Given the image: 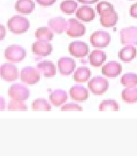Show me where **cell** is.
Segmentation results:
<instances>
[{"mask_svg": "<svg viewBox=\"0 0 137 156\" xmlns=\"http://www.w3.org/2000/svg\"><path fill=\"white\" fill-rule=\"evenodd\" d=\"M96 11L100 16H104V15H108V14L115 11V8H114L113 5H112L110 2L102 1L96 5Z\"/></svg>", "mask_w": 137, "mask_h": 156, "instance_id": "f1b7e54d", "label": "cell"}, {"mask_svg": "<svg viewBox=\"0 0 137 156\" xmlns=\"http://www.w3.org/2000/svg\"><path fill=\"white\" fill-rule=\"evenodd\" d=\"M120 110V106L115 100H104L101 104L99 105V111H117Z\"/></svg>", "mask_w": 137, "mask_h": 156, "instance_id": "f546056e", "label": "cell"}, {"mask_svg": "<svg viewBox=\"0 0 137 156\" xmlns=\"http://www.w3.org/2000/svg\"><path fill=\"white\" fill-rule=\"evenodd\" d=\"M121 72L122 66L116 61H110L102 67V74L107 77H117Z\"/></svg>", "mask_w": 137, "mask_h": 156, "instance_id": "4fadbf2b", "label": "cell"}, {"mask_svg": "<svg viewBox=\"0 0 137 156\" xmlns=\"http://www.w3.org/2000/svg\"><path fill=\"white\" fill-rule=\"evenodd\" d=\"M120 41L123 45H137V27H129L120 30Z\"/></svg>", "mask_w": 137, "mask_h": 156, "instance_id": "8992f818", "label": "cell"}, {"mask_svg": "<svg viewBox=\"0 0 137 156\" xmlns=\"http://www.w3.org/2000/svg\"><path fill=\"white\" fill-rule=\"evenodd\" d=\"M111 42V36L106 31L98 30L90 36V43L96 48H105L108 47Z\"/></svg>", "mask_w": 137, "mask_h": 156, "instance_id": "277c9868", "label": "cell"}, {"mask_svg": "<svg viewBox=\"0 0 137 156\" xmlns=\"http://www.w3.org/2000/svg\"><path fill=\"white\" fill-rule=\"evenodd\" d=\"M78 2H81V3H83V4L86 5H90V4H93L95 2H96L98 0H77Z\"/></svg>", "mask_w": 137, "mask_h": 156, "instance_id": "d590c367", "label": "cell"}, {"mask_svg": "<svg viewBox=\"0 0 137 156\" xmlns=\"http://www.w3.org/2000/svg\"><path fill=\"white\" fill-rule=\"evenodd\" d=\"M68 95L66 91L63 90H55L52 92L49 95V99L52 104L55 107H59L67 101Z\"/></svg>", "mask_w": 137, "mask_h": 156, "instance_id": "ffe728a7", "label": "cell"}, {"mask_svg": "<svg viewBox=\"0 0 137 156\" xmlns=\"http://www.w3.org/2000/svg\"><path fill=\"white\" fill-rule=\"evenodd\" d=\"M68 51L71 55L74 56L76 58H85L89 51V47L84 42L75 41L69 44Z\"/></svg>", "mask_w": 137, "mask_h": 156, "instance_id": "30bf717a", "label": "cell"}, {"mask_svg": "<svg viewBox=\"0 0 137 156\" xmlns=\"http://www.w3.org/2000/svg\"><path fill=\"white\" fill-rule=\"evenodd\" d=\"M123 100L127 103H134L137 102V87H127L122 91Z\"/></svg>", "mask_w": 137, "mask_h": 156, "instance_id": "cb8c5ba5", "label": "cell"}, {"mask_svg": "<svg viewBox=\"0 0 137 156\" xmlns=\"http://www.w3.org/2000/svg\"><path fill=\"white\" fill-rule=\"evenodd\" d=\"M130 15L132 17L137 19V2L135 4L132 5L130 8Z\"/></svg>", "mask_w": 137, "mask_h": 156, "instance_id": "836d02e7", "label": "cell"}, {"mask_svg": "<svg viewBox=\"0 0 137 156\" xmlns=\"http://www.w3.org/2000/svg\"><path fill=\"white\" fill-rule=\"evenodd\" d=\"M6 107V102H5L4 98L0 96V111H4Z\"/></svg>", "mask_w": 137, "mask_h": 156, "instance_id": "8d00e7d4", "label": "cell"}, {"mask_svg": "<svg viewBox=\"0 0 137 156\" xmlns=\"http://www.w3.org/2000/svg\"><path fill=\"white\" fill-rule=\"evenodd\" d=\"M35 8L32 0H18L15 3V10L22 14H30Z\"/></svg>", "mask_w": 137, "mask_h": 156, "instance_id": "ac0fdd59", "label": "cell"}, {"mask_svg": "<svg viewBox=\"0 0 137 156\" xmlns=\"http://www.w3.org/2000/svg\"><path fill=\"white\" fill-rule=\"evenodd\" d=\"M117 21L118 15L115 11L100 18V22L104 27H112L116 26Z\"/></svg>", "mask_w": 137, "mask_h": 156, "instance_id": "603a6c76", "label": "cell"}, {"mask_svg": "<svg viewBox=\"0 0 137 156\" xmlns=\"http://www.w3.org/2000/svg\"><path fill=\"white\" fill-rule=\"evenodd\" d=\"M120 82L123 86L126 87H135L137 85V75L134 73H127L123 75Z\"/></svg>", "mask_w": 137, "mask_h": 156, "instance_id": "83f0119b", "label": "cell"}, {"mask_svg": "<svg viewBox=\"0 0 137 156\" xmlns=\"http://www.w3.org/2000/svg\"><path fill=\"white\" fill-rule=\"evenodd\" d=\"M48 27L54 32L57 34H62L64 31H66L67 21L63 18H54L48 21Z\"/></svg>", "mask_w": 137, "mask_h": 156, "instance_id": "9a60e30c", "label": "cell"}, {"mask_svg": "<svg viewBox=\"0 0 137 156\" xmlns=\"http://www.w3.org/2000/svg\"><path fill=\"white\" fill-rule=\"evenodd\" d=\"M35 37L38 40L51 41L54 38V33L49 27H40L36 30Z\"/></svg>", "mask_w": 137, "mask_h": 156, "instance_id": "d4e9b609", "label": "cell"}, {"mask_svg": "<svg viewBox=\"0 0 137 156\" xmlns=\"http://www.w3.org/2000/svg\"><path fill=\"white\" fill-rule=\"evenodd\" d=\"M77 8V3L74 0H65L61 3L60 9L67 15L73 14Z\"/></svg>", "mask_w": 137, "mask_h": 156, "instance_id": "4316f807", "label": "cell"}, {"mask_svg": "<svg viewBox=\"0 0 137 156\" xmlns=\"http://www.w3.org/2000/svg\"><path fill=\"white\" fill-rule=\"evenodd\" d=\"M6 34H7V30H6L5 27L0 25V41L4 39Z\"/></svg>", "mask_w": 137, "mask_h": 156, "instance_id": "e575fe53", "label": "cell"}, {"mask_svg": "<svg viewBox=\"0 0 137 156\" xmlns=\"http://www.w3.org/2000/svg\"><path fill=\"white\" fill-rule=\"evenodd\" d=\"M30 90L22 84H13L8 90V95L12 99L19 101L26 100L30 96Z\"/></svg>", "mask_w": 137, "mask_h": 156, "instance_id": "5b68a950", "label": "cell"}, {"mask_svg": "<svg viewBox=\"0 0 137 156\" xmlns=\"http://www.w3.org/2000/svg\"><path fill=\"white\" fill-rule=\"evenodd\" d=\"M109 83L105 78L97 76L92 79L88 83V87L96 95H101L107 91Z\"/></svg>", "mask_w": 137, "mask_h": 156, "instance_id": "3957f363", "label": "cell"}, {"mask_svg": "<svg viewBox=\"0 0 137 156\" xmlns=\"http://www.w3.org/2000/svg\"><path fill=\"white\" fill-rule=\"evenodd\" d=\"M7 27L12 33L20 34L27 31L30 28V22L26 18L16 15L7 21Z\"/></svg>", "mask_w": 137, "mask_h": 156, "instance_id": "6da1fadb", "label": "cell"}, {"mask_svg": "<svg viewBox=\"0 0 137 156\" xmlns=\"http://www.w3.org/2000/svg\"><path fill=\"white\" fill-rule=\"evenodd\" d=\"M32 110L34 111H51V106L44 98H38L33 102Z\"/></svg>", "mask_w": 137, "mask_h": 156, "instance_id": "484cf974", "label": "cell"}, {"mask_svg": "<svg viewBox=\"0 0 137 156\" xmlns=\"http://www.w3.org/2000/svg\"><path fill=\"white\" fill-rule=\"evenodd\" d=\"M82 110L83 108L76 103H68L66 105H64L61 108L62 111H81Z\"/></svg>", "mask_w": 137, "mask_h": 156, "instance_id": "1f68e13d", "label": "cell"}, {"mask_svg": "<svg viewBox=\"0 0 137 156\" xmlns=\"http://www.w3.org/2000/svg\"><path fill=\"white\" fill-rule=\"evenodd\" d=\"M76 67L75 61L71 58H61L58 60V69L62 75H69L74 71Z\"/></svg>", "mask_w": 137, "mask_h": 156, "instance_id": "7c38bea8", "label": "cell"}, {"mask_svg": "<svg viewBox=\"0 0 137 156\" xmlns=\"http://www.w3.org/2000/svg\"><path fill=\"white\" fill-rule=\"evenodd\" d=\"M21 80L25 83L32 84L37 83L40 80V72L37 69L32 66L24 67L21 71Z\"/></svg>", "mask_w": 137, "mask_h": 156, "instance_id": "9c48e42d", "label": "cell"}, {"mask_svg": "<svg viewBox=\"0 0 137 156\" xmlns=\"http://www.w3.org/2000/svg\"><path fill=\"white\" fill-rule=\"evenodd\" d=\"M37 68L45 77H54L56 75V67L51 61H42L39 62Z\"/></svg>", "mask_w": 137, "mask_h": 156, "instance_id": "e0dca14e", "label": "cell"}, {"mask_svg": "<svg viewBox=\"0 0 137 156\" xmlns=\"http://www.w3.org/2000/svg\"><path fill=\"white\" fill-rule=\"evenodd\" d=\"M76 17L83 22H91L95 18L94 10L88 6H82L76 11Z\"/></svg>", "mask_w": 137, "mask_h": 156, "instance_id": "2e32d148", "label": "cell"}, {"mask_svg": "<svg viewBox=\"0 0 137 156\" xmlns=\"http://www.w3.org/2000/svg\"><path fill=\"white\" fill-rule=\"evenodd\" d=\"M90 64L95 67H99L105 62L107 58V55L104 51L101 50H94L92 53L90 54L89 57Z\"/></svg>", "mask_w": 137, "mask_h": 156, "instance_id": "d6986e66", "label": "cell"}, {"mask_svg": "<svg viewBox=\"0 0 137 156\" xmlns=\"http://www.w3.org/2000/svg\"><path fill=\"white\" fill-rule=\"evenodd\" d=\"M70 97L73 100L77 102H84L89 98V91L85 87L80 85H75L72 87L69 90Z\"/></svg>", "mask_w": 137, "mask_h": 156, "instance_id": "5bb4252c", "label": "cell"}, {"mask_svg": "<svg viewBox=\"0 0 137 156\" xmlns=\"http://www.w3.org/2000/svg\"><path fill=\"white\" fill-rule=\"evenodd\" d=\"M27 106L22 102L19 100H11L8 103L7 106V110L8 111H27Z\"/></svg>", "mask_w": 137, "mask_h": 156, "instance_id": "4dcf8cb0", "label": "cell"}, {"mask_svg": "<svg viewBox=\"0 0 137 156\" xmlns=\"http://www.w3.org/2000/svg\"><path fill=\"white\" fill-rule=\"evenodd\" d=\"M6 59L12 62H18L23 60L26 56V51L18 45H11L5 50Z\"/></svg>", "mask_w": 137, "mask_h": 156, "instance_id": "7a4b0ae2", "label": "cell"}, {"mask_svg": "<svg viewBox=\"0 0 137 156\" xmlns=\"http://www.w3.org/2000/svg\"><path fill=\"white\" fill-rule=\"evenodd\" d=\"M53 51V47L48 41L39 40L33 43L32 51L33 53L39 57H45L50 55Z\"/></svg>", "mask_w": 137, "mask_h": 156, "instance_id": "8fae6325", "label": "cell"}, {"mask_svg": "<svg viewBox=\"0 0 137 156\" xmlns=\"http://www.w3.org/2000/svg\"><path fill=\"white\" fill-rule=\"evenodd\" d=\"M137 51L133 46H126L120 50L118 53V57L124 62H130L136 56Z\"/></svg>", "mask_w": 137, "mask_h": 156, "instance_id": "44dd1931", "label": "cell"}, {"mask_svg": "<svg viewBox=\"0 0 137 156\" xmlns=\"http://www.w3.org/2000/svg\"><path fill=\"white\" fill-rule=\"evenodd\" d=\"M86 28L83 24L76 19H69L67 21L66 34L69 37L83 36L85 34Z\"/></svg>", "mask_w": 137, "mask_h": 156, "instance_id": "52a82bcc", "label": "cell"}, {"mask_svg": "<svg viewBox=\"0 0 137 156\" xmlns=\"http://www.w3.org/2000/svg\"><path fill=\"white\" fill-rule=\"evenodd\" d=\"M0 76L7 82H14L17 80L19 73L15 65L11 63H5L0 66Z\"/></svg>", "mask_w": 137, "mask_h": 156, "instance_id": "ba28073f", "label": "cell"}, {"mask_svg": "<svg viewBox=\"0 0 137 156\" xmlns=\"http://www.w3.org/2000/svg\"><path fill=\"white\" fill-rule=\"evenodd\" d=\"M91 77V71L88 67L82 66L77 69L73 75V79L77 83H85Z\"/></svg>", "mask_w": 137, "mask_h": 156, "instance_id": "7402d4cb", "label": "cell"}, {"mask_svg": "<svg viewBox=\"0 0 137 156\" xmlns=\"http://www.w3.org/2000/svg\"><path fill=\"white\" fill-rule=\"evenodd\" d=\"M37 2L42 6H51L56 2V0H36Z\"/></svg>", "mask_w": 137, "mask_h": 156, "instance_id": "d6a6232c", "label": "cell"}]
</instances>
